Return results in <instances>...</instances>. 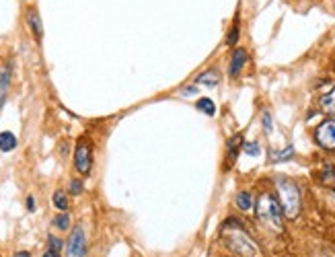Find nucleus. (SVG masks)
I'll use <instances>...</instances> for the list:
<instances>
[{"label":"nucleus","instance_id":"a211bd4d","mask_svg":"<svg viewBox=\"0 0 335 257\" xmlns=\"http://www.w3.org/2000/svg\"><path fill=\"white\" fill-rule=\"evenodd\" d=\"M11 82V68H7L3 74H0V97H5V91L9 89Z\"/></svg>","mask_w":335,"mask_h":257},{"label":"nucleus","instance_id":"39448f33","mask_svg":"<svg viewBox=\"0 0 335 257\" xmlns=\"http://www.w3.org/2000/svg\"><path fill=\"white\" fill-rule=\"evenodd\" d=\"M68 257H85L87 255V237L82 226H74L68 239V247H66Z\"/></svg>","mask_w":335,"mask_h":257},{"label":"nucleus","instance_id":"423d86ee","mask_svg":"<svg viewBox=\"0 0 335 257\" xmlns=\"http://www.w3.org/2000/svg\"><path fill=\"white\" fill-rule=\"evenodd\" d=\"M315 140L319 142V146L333 150L335 148V120H327L319 124L315 130Z\"/></svg>","mask_w":335,"mask_h":257},{"label":"nucleus","instance_id":"9d476101","mask_svg":"<svg viewBox=\"0 0 335 257\" xmlns=\"http://www.w3.org/2000/svg\"><path fill=\"white\" fill-rule=\"evenodd\" d=\"M15 148H17L15 134H11V132H3V134H0V150H3V152H11Z\"/></svg>","mask_w":335,"mask_h":257},{"label":"nucleus","instance_id":"f3484780","mask_svg":"<svg viewBox=\"0 0 335 257\" xmlns=\"http://www.w3.org/2000/svg\"><path fill=\"white\" fill-rule=\"evenodd\" d=\"M53 226H55V229H60V231L70 229V216H68L66 212H62L60 216H55V218H53Z\"/></svg>","mask_w":335,"mask_h":257},{"label":"nucleus","instance_id":"1a4fd4ad","mask_svg":"<svg viewBox=\"0 0 335 257\" xmlns=\"http://www.w3.org/2000/svg\"><path fill=\"white\" fill-rule=\"evenodd\" d=\"M319 105L325 113L329 116H335V89H331L329 93H325L321 99H319Z\"/></svg>","mask_w":335,"mask_h":257},{"label":"nucleus","instance_id":"cd10ccee","mask_svg":"<svg viewBox=\"0 0 335 257\" xmlns=\"http://www.w3.org/2000/svg\"><path fill=\"white\" fill-rule=\"evenodd\" d=\"M5 105V97H0V107H3Z\"/></svg>","mask_w":335,"mask_h":257},{"label":"nucleus","instance_id":"dca6fc26","mask_svg":"<svg viewBox=\"0 0 335 257\" xmlns=\"http://www.w3.org/2000/svg\"><path fill=\"white\" fill-rule=\"evenodd\" d=\"M292 154H294V148H292V146H286L284 150H271L269 157H271V161L277 163V161H288Z\"/></svg>","mask_w":335,"mask_h":257},{"label":"nucleus","instance_id":"0eeeda50","mask_svg":"<svg viewBox=\"0 0 335 257\" xmlns=\"http://www.w3.org/2000/svg\"><path fill=\"white\" fill-rule=\"evenodd\" d=\"M247 51L245 49H235V54H233V60H231V68H229V72H231V76H237L241 70H243V66L247 64Z\"/></svg>","mask_w":335,"mask_h":257},{"label":"nucleus","instance_id":"bb28decb","mask_svg":"<svg viewBox=\"0 0 335 257\" xmlns=\"http://www.w3.org/2000/svg\"><path fill=\"white\" fill-rule=\"evenodd\" d=\"M15 257H29V251H19Z\"/></svg>","mask_w":335,"mask_h":257},{"label":"nucleus","instance_id":"5701e85b","mask_svg":"<svg viewBox=\"0 0 335 257\" xmlns=\"http://www.w3.org/2000/svg\"><path fill=\"white\" fill-rule=\"evenodd\" d=\"M80 191H82V183L76 181V179H72V181H70V193L76 195V193H80Z\"/></svg>","mask_w":335,"mask_h":257},{"label":"nucleus","instance_id":"2eb2a0df","mask_svg":"<svg viewBox=\"0 0 335 257\" xmlns=\"http://www.w3.org/2000/svg\"><path fill=\"white\" fill-rule=\"evenodd\" d=\"M218 80H220V76H218L216 70H208V72H202L198 76V82L206 84V87H214V84H218Z\"/></svg>","mask_w":335,"mask_h":257},{"label":"nucleus","instance_id":"9b49d317","mask_svg":"<svg viewBox=\"0 0 335 257\" xmlns=\"http://www.w3.org/2000/svg\"><path fill=\"white\" fill-rule=\"evenodd\" d=\"M51 202H53V206H55V208H58L60 212H66V210H68V195H66V191H62V189L53 191Z\"/></svg>","mask_w":335,"mask_h":257},{"label":"nucleus","instance_id":"a878e982","mask_svg":"<svg viewBox=\"0 0 335 257\" xmlns=\"http://www.w3.org/2000/svg\"><path fill=\"white\" fill-rule=\"evenodd\" d=\"M196 93V87H189V89H183V95H193Z\"/></svg>","mask_w":335,"mask_h":257},{"label":"nucleus","instance_id":"6e6552de","mask_svg":"<svg viewBox=\"0 0 335 257\" xmlns=\"http://www.w3.org/2000/svg\"><path fill=\"white\" fill-rule=\"evenodd\" d=\"M27 25L31 27V31H33V35H35L37 39L43 35L41 19H39V15H37V11H35V9H29V13H27Z\"/></svg>","mask_w":335,"mask_h":257},{"label":"nucleus","instance_id":"ddd939ff","mask_svg":"<svg viewBox=\"0 0 335 257\" xmlns=\"http://www.w3.org/2000/svg\"><path fill=\"white\" fill-rule=\"evenodd\" d=\"M241 142H243V136H241V134H237V136H233V138L229 140V161H231V165H233L235 159H237V152H239V148H241Z\"/></svg>","mask_w":335,"mask_h":257},{"label":"nucleus","instance_id":"412c9836","mask_svg":"<svg viewBox=\"0 0 335 257\" xmlns=\"http://www.w3.org/2000/svg\"><path fill=\"white\" fill-rule=\"evenodd\" d=\"M237 37H239V25H237V21H235V25H233V31H231V35H229V45L237 43Z\"/></svg>","mask_w":335,"mask_h":257},{"label":"nucleus","instance_id":"f257e3e1","mask_svg":"<svg viewBox=\"0 0 335 257\" xmlns=\"http://www.w3.org/2000/svg\"><path fill=\"white\" fill-rule=\"evenodd\" d=\"M222 237H225V243L229 245V249L235 251L237 255H241V257H261L259 245L253 241V237L235 218L225 222V226H222Z\"/></svg>","mask_w":335,"mask_h":257},{"label":"nucleus","instance_id":"f03ea898","mask_svg":"<svg viewBox=\"0 0 335 257\" xmlns=\"http://www.w3.org/2000/svg\"><path fill=\"white\" fill-rule=\"evenodd\" d=\"M277 195H280V208L286 218H296L300 214V191L294 181L286 177H277Z\"/></svg>","mask_w":335,"mask_h":257},{"label":"nucleus","instance_id":"aec40b11","mask_svg":"<svg viewBox=\"0 0 335 257\" xmlns=\"http://www.w3.org/2000/svg\"><path fill=\"white\" fill-rule=\"evenodd\" d=\"M243 150L247 154H251V157H257V154H259V144L257 142H245L243 144Z\"/></svg>","mask_w":335,"mask_h":257},{"label":"nucleus","instance_id":"4be33fe9","mask_svg":"<svg viewBox=\"0 0 335 257\" xmlns=\"http://www.w3.org/2000/svg\"><path fill=\"white\" fill-rule=\"evenodd\" d=\"M261 120H263V128H265V132L269 134V132H271V116H269L267 111H263V116H261Z\"/></svg>","mask_w":335,"mask_h":257},{"label":"nucleus","instance_id":"4468645a","mask_svg":"<svg viewBox=\"0 0 335 257\" xmlns=\"http://www.w3.org/2000/svg\"><path fill=\"white\" fill-rule=\"evenodd\" d=\"M196 107H198L202 113H206V116H214V113H216V105H214V101H212V99H208V97L198 99Z\"/></svg>","mask_w":335,"mask_h":257},{"label":"nucleus","instance_id":"6ab92c4d","mask_svg":"<svg viewBox=\"0 0 335 257\" xmlns=\"http://www.w3.org/2000/svg\"><path fill=\"white\" fill-rule=\"evenodd\" d=\"M47 249H49V251H55V253H60V249H62V239L49 237V239H47Z\"/></svg>","mask_w":335,"mask_h":257},{"label":"nucleus","instance_id":"b1692460","mask_svg":"<svg viewBox=\"0 0 335 257\" xmlns=\"http://www.w3.org/2000/svg\"><path fill=\"white\" fill-rule=\"evenodd\" d=\"M27 208H29L31 212L35 210V199H33V195H29V197H27Z\"/></svg>","mask_w":335,"mask_h":257},{"label":"nucleus","instance_id":"393cba45","mask_svg":"<svg viewBox=\"0 0 335 257\" xmlns=\"http://www.w3.org/2000/svg\"><path fill=\"white\" fill-rule=\"evenodd\" d=\"M43 257H60V253H55V251H49V249H47V251L43 253Z\"/></svg>","mask_w":335,"mask_h":257},{"label":"nucleus","instance_id":"7ed1b4c3","mask_svg":"<svg viewBox=\"0 0 335 257\" xmlns=\"http://www.w3.org/2000/svg\"><path fill=\"white\" fill-rule=\"evenodd\" d=\"M255 214L265 226H269L273 231H282V208H280V202L271 193H261L257 197Z\"/></svg>","mask_w":335,"mask_h":257},{"label":"nucleus","instance_id":"f8f14e48","mask_svg":"<svg viewBox=\"0 0 335 257\" xmlns=\"http://www.w3.org/2000/svg\"><path fill=\"white\" fill-rule=\"evenodd\" d=\"M237 206L243 210V212H249L253 208V197L249 191H239L237 193Z\"/></svg>","mask_w":335,"mask_h":257},{"label":"nucleus","instance_id":"20e7f679","mask_svg":"<svg viewBox=\"0 0 335 257\" xmlns=\"http://www.w3.org/2000/svg\"><path fill=\"white\" fill-rule=\"evenodd\" d=\"M91 165H93V150H91V144L87 140H80L76 144V150H74V167L80 175H89L91 173Z\"/></svg>","mask_w":335,"mask_h":257}]
</instances>
